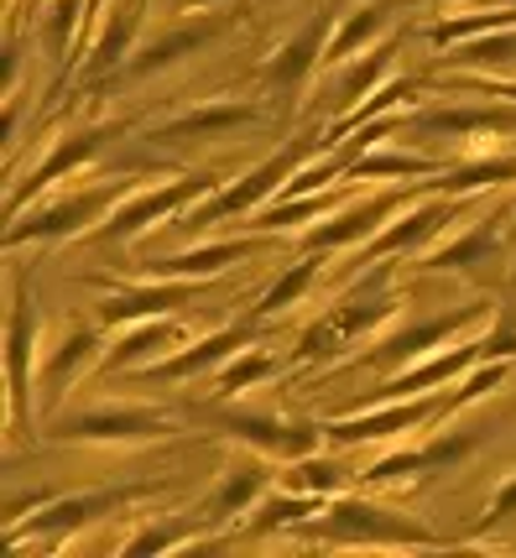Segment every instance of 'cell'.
<instances>
[{
  "instance_id": "4316f807",
  "label": "cell",
  "mask_w": 516,
  "mask_h": 558,
  "mask_svg": "<svg viewBox=\"0 0 516 558\" xmlns=\"http://www.w3.org/2000/svg\"><path fill=\"white\" fill-rule=\"evenodd\" d=\"M392 58H396V48H392V43H386V48L366 52V58H360L355 69H344V73L334 69V73H340V78H334V84H340V110H349L355 99H370V89L381 84V73L392 69Z\"/></svg>"
},
{
  "instance_id": "3957f363",
  "label": "cell",
  "mask_w": 516,
  "mask_h": 558,
  "mask_svg": "<svg viewBox=\"0 0 516 558\" xmlns=\"http://www.w3.org/2000/svg\"><path fill=\"white\" fill-rule=\"evenodd\" d=\"M125 198L121 183H99V189H84V194L63 198V204H52V209H37L32 219H16L11 225V235L5 245H26V241H58V235H74L84 225H95L99 215H110L115 204Z\"/></svg>"
},
{
  "instance_id": "e575fe53",
  "label": "cell",
  "mask_w": 516,
  "mask_h": 558,
  "mask_svg": "<svg viewBox=\"0 0 516 558\" xmlns=\"http://www.w3.org/2000/svg\"><path fill=\"white\" fill-rule=\"evenodd\" d=\"M501 26H516V11H480V16H459V22H443L433 37H439V43H454V37H469V32H501Z\"/></svg>"
},
{
  "instance_id": "5bb4252c",
  "label": "cell",
  "mask_w": 516,
  "mask_h": 558,
  "mask_svg": "<svg viewBox=\"0 0 516 558\" xmlns=\"http://www.w3.org/2000/svg\"><path fill=\"white\" fill-rule=\"evenodd\" d=\"M256 241H214V245H198V251H183V256H172V262H147L151 277H177V282H188V277H209V271H224L230 262H246Z\"/></svg>"
},
{
  "instance_id": "603a6c76",
  "label": "cell",
  "mask_w": 516,
  "mask_h": 558,
  "mask_svg": "<svg viewBox=\"0 0 516 558\" xmlns=\"http://www.w3.org/2000/svg\"><path fill=\"white\" fill-rule=\"evenodd\" d=\"M136 26H142V0H131V5H121V11L110 16L105 37H99L95 52H89V78H95V73H110L115 63H125V52H131V37H136Z\"/></svg>"
},
{
  "instance_id": "f1b7e54d",
  "label": "cell",
  "mask_w": 516,
  "mask_h": 558,
  "mask_svg": "<svg viewBox=\"0 0 516 558\" xmlns=\"http://www.w3.org/2000/svg\"><path fill=\"white\" fill-rule=\"evenodd\" d=\"M340 481H344L340 464L303 454V460L287 464V475H282V490H293V496H319V490H340Z\"/></svg>"
},
{
  "instance_id": "6da1fadb",
  "label": "cell",
  "mask_w": 516,
  "mask_h": 558,
  "mask_svg": "<svg viewBox=\"0 0 516 558\" xmlns=\"http://www.w3.org/2000/svg\"><path fill=\"white\" fill-rule=\"evenodd\" d=\"M48 434L69 438V444H147V438L177 434V428L157 408H89V413L52 417Z\"/></svg>"
},
{
  "instance_id": "4dcf8cb0",
  "label": "cell",
  "mask_w": 516,
  "mask_h": 558,
  "mask_svg": "<svg viewBox=\"0 0 516 558\" xmlns=\"http://www.w3.org/2000/svg\"><path fill=\"white\" fill-rule=\"evenodd\" d=\"M271 371H277V361H271V355H261V350H235V355H230V371L220 376V397H235L241 387L267 381Z\"/></svg>"
},
{
  "instance_id": "2e32d148",
  "label": "cell",
  "mask_w": 516,
  "mask_h": 558,
  "mask_svg": "<svg viewBox=\"0 0 516 558\" xmlns=\"http://www.w3.org/2000/svg\"><path fill=\"white\" fill-rule=\"evenodd\" d=\"M11 423L26 417L32 402V303L16 292V314H11Z\"/></svg>"
},
{
  "instance_id": "83f0119b",
  "label": "cell",
  "mask_w": 516,
  "mask_h": 558,
  "mask_svg": "<svg viewBox=\"0 0 516 558\" xmlns=\"http://www.w3.org/2000/svg\"><path fill=\"white\" fill-rule=\"evenodd\" d=\"M381 26H386V11H381V5H370V11H355V22H344V32L334 37V43H329V48H323V63H329V69H344V63H349V52L366 48V43L376 37V32H381Z\"/></svg>"
},
{
  "instance_id": "f546056e",
  "label": "cell",
  "mask_w": 516,
  "mask_h": 558,
  "mask_svg": "<svg viewBox=\"0 0 516 558\" xmlns=\"http://www.w3.org/2000/svg\"><path fill=\"white\" fill-rule=\"evenodd\" d=\"M319 256H314V262H297L293 271H287V277H282V282H277V288L267 292V298H261V308H256V314L261 318H271V314H282V308H287V303H297V298H303V292L314 288V277H319Z\"/></svg>"
},
{
  "instance_id": "60d3db41",
  "label": "cell",
  "mask_w": 516,
  "mask_h": 558,
  "mask_svg": "<svg viewBox=\"0 0 516 558\" xmlns=\"http://www.w3.org/2000/svg\"><path fill=\"white\" fill-rule=\"evenodd\" d=\"M194 5H204V0H194Z\"/></svg>"
},
{
  "instance_id": "8992f818",
  "label": "cell",
  "mask_w": 516,
  "mask_h": 558,
  "mask_svg": "<svg viewBox=\"0 0 516 558\" xmlns=\"http://www.w3.org/2000/svg\"><path fill=\"white\" fill-rule=\"evenodd\" d=\"M230 438H241L261 454H277V460H303L319 449V428H303V423H282L271 413H220L214 417Z\"/></svg>"
},
{
  "instance_id": "b9f144b4",
  "label": "cell",
  "mask_w": 516,
  "mask_h": 558,
  "mask_svg": "<svg viewBox=\"0 0 516 558\" xmlns=\"http://www.w3.org/2000/svg\"><path fill=\"white\" fill-rule=\"evenodd\" d=\"M512 230H516V225H512Z\"/></svg>"
},
{
  "instance_id": "1f68e13d",
  "label": "cell",
  "mask_w": 516,
  "mask_h": 558,
  "mask_svg": "<svg viewBox=\"0 0 516 558\" xmlns=\"http://www.w3.org/2000/svg\"><path fill=\"white\" fill-rule=\"evenodd\" d=\"M418 172H439L428 157H392V151H376L349 162V178H418Z\"/></svg>"
},
{
  "instance_id": "9c48e42d",
  "label": "cell",
  "mask_w": 516,
  "mask_h": 558,
  "mask_svg": "<svg viewBox=\"0 0 516 558\" xmlns=\"http://www.w3.org/2000/svg\"><path fill=\"white\" fill-rule=\"evenodd\" d=\"M95 361H99V335L84 329V324H74V329L48 350V361H42V397H48V402H63L69 387H74Z\"/></svg>"
},
{
  "instance_id": "277c9868",
  "label": "cell",
  "mask_w": 516,
  "mask_h": 558,
  "mask_svg": "<svg viewBox=\"0 0 516 558\" xmlns=\"http://www.w3.org/2000/svg\"><path fill=\"white\" fill-rule=\"evenodd\" d=\"M323 537H329V543H381V548H396V543H433V537L422 533V522H407V517L370 507V501H334L329 517H323Z\"/></svg>"
},
{
  "instance_id": "7c38bea8",
  "label": "cell",
  "mask_w": 516,
  "mask_h": 558,
  "mask_svg": "<svg viewBox=\"0 0 516 558\" xmlns=\"http://www.w3.org/2000/svg\"><path fill=\"white\" fill-rule=\"evenodd\" d=\"M250 335L246 329H220V335H209V340H198L194 350H183V355H172V361H162L151 376H162V381H188V376H198V371H214V365H224L235 350H246Z\"/></svg>"
},
{
  "instance_id": "484cf974",
  "label": "cell",
  "mask_w": 516,
  "mask_h": 558,
  "mask_svg": "<svg viewBox=\"0 0 516 558\" xmlns=\"http://www.w3.org/2000/svg\"><path fill=\"white\" fill-rule=\"evenodd\" d=\"M516 178V157H486V162H459L454 172H443L439 194H475V189H486V183H506Z\"/></svg>"
},
{
  "instance_id": "ba28073f",
  "label": "cell",
  "mask_w": 516,
  "mask_h": 558,
  "mask_svg": "<svg viewBox=\"0 0 516 558\" xmlns=\"http://www.w3.org/2000/svg\"><path fill=\"white\" fill-rule=\"evenodd\" d=\"M396 308L386 303V298H349V303H340L334 314L323 318L319 329L303 340V355L308 361H319V355H334V350H344V344L355 340V335H366V329H376L381 318H392Z\"/></svg>"
},
{
  "instance_id": "5b68a950",
  "label": "cell",
  "mask_w": 516,
  "mask_h": 558,
  "mask_svg": "<svg viewBox=\"0 0 516 558\" xmlns=\"http://www.w3.org/2000/svg\"><path fill=\"white\" fill-rule=\"evenodd\" d=\"M303 157H308V146H287V151H277L271 162H261L256 172H246L241 183H230L214 204H204V209L194 215V225H214V219H230V215H246V209H256L261 198H271L282 183H287V178H293Z\"/></svg>"
},
{
  "instance_id": "d6986e66",
  "label": "cell",
  "mask_w": 516,
  "mask_h": 558,
  "mask_svg": "<svg viewBox=\"0 0 516 558\" xmlns=\"http://www.w3.org/2000/svg\"><path fill=\"white\" fill-rule=\"evenodd\" d=\"M183 340V329L172 324V318H151L142 329H125L121 344L105 355V371H136V365H147L157 350H168V344Z\"/></svg>"
},
{
  "instance_id": "52a82bcc",
  "label": "cell",
  "mask_w": 516,
  "mask_h": 558,
  "mask_svg": "<svg viewBox=\"0 0 516 558\" xmlns=\"http://www.w3.org/2000/svg\"><path fill=\"white\" fill-rule=\"evenodd\" d=\"M198 288L194 282H177V277H157L151 288H121L110 292L105 303H99V324H142V318H157L168 314V308H183V303H194Z\"/></svg>"
},
{
  "instance_id": "d6a6232c",
  "label": "cell",
  "mask_w": 516,
  "mask_h": 558,
  "mask_svg": "<svg viewBox=\"0 0 516 558\" xmlns=\"http://www.w3.org/2000/svg\"><path fill=\"white\" fill-rule=\"evenodd\" d=\"M402 475H428V449H407V454H392V460H376L366 470L370 486H392Z\"/></svg>"
},
{
  "instance_id": "836d02e7",
  "label": "cell",
  "mask_w": 516,
  "mask_h": 558,
  "mask_svg": "<svg viewBox=\"0 0 516 558\" xmlns=\"http://www.w3.org/2000/svg\"><path fill=\"white\" fill-rule=\"evenodd\" d=\"M506 376H512V365H506V361H486V365H480V371H475V376L465 381V387L449 397V408H469V402H480V397H486V391H495L501 381H506Z\"/></svg>"
},
{
  "instance_id": "ab89813d",
  "label": "cell",
  "mask_w": 516,
  "mask_h": 558,
  "mask_svg": "<svg viewBox=\"0 0 516 558\" xmlns=\"http://www.w3.org/2000/svg\"><path fill=\"white\" fill-rule=\"evenodd\" d=\"M99 5H105V0H89V5H84V11H99Z\"/></svg>"
},
{
  "instance_id": "8d00e7d4",
  "label": "cell",
  "mask_w": 516,
  "mask_h": 558,
  "mask_svg": "<svg viewBox=\"0 0 516 558\" xmlns=\"http://www.w3.org/2000/svg\"><path fill=\"white\" fill-rule=\"evenodd\" d=\"M329 209V198H303V204H277V209H267V215L256 219V230H282V225H297V219H314Z\"/></svg>"
},
{
  "instance_id": "cb8c5ba5",
  "label": "cell",
  "mask_w": 516,
  "mask_h": 558,
  "mask_svg": "<svg viewBox=\"0 0 516 558\" xmlns=\"http://www.w3.org/2000/svg\"><path fill=\"white\" fill-rule=\"evenodd\" d=\"M469 318H480V308H459V314H443L433 318V324H422V329H407V335H396V340H386L376 355H396V361H413V355H428L439 340H449L454 329H465Z\"/></svg>"
},
{
  "instance_id": "44dd1931",
  "label": "cell",
  "mask_w": 516,
  "mask_h": 558,
  "mask_svg": "<svg viewBox=\"0 0 516 558\" xmlns=\"http://www.w3.org/2000/svg\"><path fill=\"white\" fill-rule=\"evenodd\" d=\"M256 121V110L250 105H204L194 116H183V121H168L151 131V142H168V136H224V131H235V125H250Z\"/></svg>"
},
{
  "instance_id": "d590c367",
  "label": "cell",
  "mask_w": 516,
  "mask_h": 558,
  "mask_svg": "<svg viewBox=\"0 0 516 558\" xmlns=\"http://www.w3.org/2000/svg\"><path fill=\"white\" fill-rule=\"evenodd\" d=\"M78 5H89V0H58L48 16H42V26H48V37H52V52L63 58L69 52V43H74V22H78Z\"/></svg>"
},
{
  "instance_id": "f35d334b",
  "label": "cell",
  "mask_w": 516,
  "mask_h": 558,
  "mask_svg": "<svg viewBox=\"0 0 516 558\" xmlns=\"http://www.w3.org/2000/svg\"><path fill=\"white\" fill-rule=\"evenodd\" d=\"M486 517H491V522H506V517H516V481L495 490V501H491V511H486Z\"/></svg>"
},
{
  "instance_id": "74e56055",
  "label": "cell",
  "mask_w": 516,
  "mask_h": 558,
  "mask_svg": "<svg viewBox=\"0 0 516 558\" xmlns=\"http://www.w3.org/2000/svg\"><path fill=\"white\" fill-rule=\"evenodd\" d=\"M465 58H469V63H512V58H516V32H506V37H501V32H491V37H486V43H475Z\"/></svg>"
},
{
  "instance_id": "8fae6325",
  "label": "cell",
  "mask_w": 516,
  "mask_h": 558,
  "mask_svg": "<svg viewBox=\"0 0 516 558\" xmlns=\"http://www.w3.org/2000/svg\"><path fill=\"white\" fill-rule=\"evenodd\" d=\"M433 413V402H402V408H386V413H360V417H340L329 423V438L334 444H366V438H392L418 428L422 417Z\"/></svg>"
},
{
  "instance_id": "7402d4cb",
  "label": "cell",
  "mask_w": 516,
  "mask_h": 558,
  "mask_svg": "<svg viewBox=\"0 0 516 558\" xmlns=\"http://www.w3.org/2000/svg\"><path fill=\"white\" fill-rule=\"evenodd\" d=\"M99 146H105V136H99V131H84V136H69V146H63L58 157H48L42 168L32 172V183H26V189H16V194H11V209L22 215V209H26V198H32V194H42L48 183H58V178H63V172H69V168H78V162H89V157H95Z\"/></svg>"
},
{
  "instance_id": "ffe728a7",
  "label": "cell",
  "mask_w": 516,
  "mask_h": 558,
  "mask_svg": "<svg viewBox=\"0 0 516 558\" xmlns=\"http://www.w3.org/2000/svg\"><path fill=\"white\" fill-rule=\"evenodd\" d=\"M220 32V22H188V26H177V32H168V37H157L151 48H142L136 52V63H131V78H147V73H157V69H168V63H177L183 52H194L198 43H209Z\"/></svg>"
},
{
  "instance_id": "e0dca14e",
  "label": "cell",
  "mask_w": 516,
  "mask_h": 558,
  "mask_svg": "<svg viewBox=\"0 0 516 558\" xmlns=\"http://www.w3.org/2000/svg\"><path fill=\"white\" fill-rule=\"evenodd\" d=\"M443 219H454V204H418V209H407V215L396 219L386 235H376L370 241V256H396V251H407V245H422L428 235H439Z\"/></svg>"
},
{
  "instance_id": "7a4b0ae2",
  "label": "cell",
  "mask_w": 516,
  "mask_h": 558,
  "mask_svg": "<svg viewBox=\"0 0 516 558\" xmlns=\"http://www.w3.org/2000/svg\"><path fill=\"white\" fill-rule=\"evenodd\" d=\"M214 189H220L214 172H194V178H183V183H168V189H147V194H136V198H121L115 215L105 219V230H95V241H131V235H142L147 225L168 219L172 209L194 204L198 194H214Z\"/></svg>"
},
{
  "instance_id": "9a60e30c",
  "label": "cell",
  "mask_w": 516,
  "mask_h": 558,
  "mask_svg": "<svg viewBox=\"0 0 516 558\" xmlns=\"http://www.w3.org/2000/svg\"><path fill=\"white\" fill-rule=\"evenodd\" d=\"M323 58V22H314L308 32H297L287 48L277 52L267 63V78L271 89H282V95H293V89H303V78L314 73V63Z\"/></svg>"
},
{
  "instance_id": "30bf717a",
  "label": "cell",
  "mask_w": 516,
  "mask_h": 558,
  "mask_svg": "<svg viewBox=\"0 0 516 558\" xmlns=\"http://www.w3.org/2000/svg\"><path fill=\"white\" fill-rule=\"evenodd\" d=\"M491 361V340H469L459 344V350H449V355H439V361L428 365H413V371H402V376H392L386 381V391L381 397H407V391H433L443 387V381H454V376H465L469 365Z\"/></svg>"
},
{
  "instance_id": "ac0fdd59",
  "label": "cell",
  "mask_w": 516,
  "mask_h": 558,
  "mask_svg": "<svg viewBox=\"0 0 516 558\" xmlns=\"http://www.w3.org/2000/svg\"><path fill=\"white\" fill-rule=\"evenodd\" d=\"M396 209H402V198H366V204L344 209L340 219H329L323 230H314V235H308V245H314V251H329V245L360 241V235H370V230H376L386 215H396Z\"/></svg>"
},
{
  "instance_id": "4fadbf2b",
  "label": "cell",
  "mask_w": 516,
  "mask_h": 558,
  "mask_svg": "<svg viewBox=\"0 0 516 558\" xmlns=\"http://www.w3.org/2000/svg\"><path fill=\"white\" fill-rule=\"evenodd\" d=\"M267 486H271V475H267V464L256 460V454H250V460H235L230 470H224L220 490H214V522H235L250 501H261V496H267Z\"/></svg>"
},
{
  "instance_id": "d4e9b609",
  "label": "cell",
  "mask_w": 516,
  "mask_h": 558,
  "mask_svg": "<svg viewBox=\"0 0 516 558\" xmlns=\"http://www.w3.org/2000/svg\"><path fill=\"white\" fill-rule=\"evenodd\" d=\"M495 241H501V235H495V219H486V225H475V230H469L465 241H454V245H443V251H433V256H428L422 267H428V271L475 267L480 256H491V251H495Z\"/></svg>"
}]
</instances>
